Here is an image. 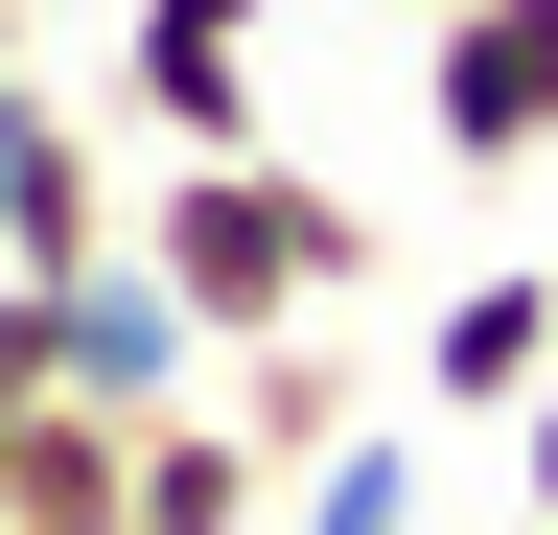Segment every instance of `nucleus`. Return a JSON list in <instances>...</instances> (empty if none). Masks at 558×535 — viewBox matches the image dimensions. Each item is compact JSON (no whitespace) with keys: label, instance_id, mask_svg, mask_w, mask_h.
<instances>
[{"label":"nucleus","instance_id":"f257e3e1","mask_svg":"<svg viewBox=\"0 0 558 535\" xmlns=\"http://www.w3.org/2000/svg\"><path fill=\"white\" fill-rule=\"evenodd\" d=\"M140 256L209 303V350H279V326H326L373 280V210H349L326 163H279V141H209V163L140 186Z\"/></svg>","mask_w":558,"mask_h":535},{"label":"nucleus","instance_id":"f03ea898","mask_svg":"<svg viewBox=\"0 0 558 535\" xmlns=\"http://www.w3.org/2000/svg\"><path fill=\"white\" fill-rule=\"evenodd\" d=\"M24 326H47V396H117V420H163V396H209V303L163 280V256H70V280H24Z\"/></svg>","mask_w":558,"mask_h":535},{"label":"nucleus","instance_id":"7ed1b4c3","mask_svg":"<svg viewBox=\"0 0 558 535\" xmlns=\"http://www.w3.org/2000/svg\"><path fill=\"white\" fill-rule=\"evenodd\" d=\"M256 47H279V0H117V141H256Z\"/></svg>","mask_w":558,"mask_h":535},{"label":"nucleus","instance_id":"20e7f679","mask_svg":"<svg viewBox=\"0 0 558 535\" xmlns=\"http://www.w3.org/2000/svg\"><path fill=\"white\" fill-rule=\"evenodd\" d=\"M418 141L442 163H535L558 141V0H418Z\"/></svg>","mask_w":558,"mask_h":535},{"label":"nucleus","instance_id":"39448f33","mask_svg":"<svg viewBox=\"0 0 558 535\" xmlns=\"http://www.w3.org/2000/svg\"><path fill=\"white\" fill-rule=\"evenodd\" d=\"M140 233V186L94 117H47V94H0V280H70V256H117Z\"/></svg>","mask_w":558,"mask_h":535},{"label":"nucleus","instance_id":"423d86ee","mask_svg":"<svg viewBox=\"0 0 558 535\" xmlns=\"http://www.w3.org/2000/svg\"><path fill=\"white\" fill-rule=\"evenodd\" d=\"M0 535H140V420H117V396H47V420H24Z\"/></svg>","mask_w":558,"mask_h":535},{"label":"nucleus","instance_id":"0eeeda50","mask_svg":"<svg viewBox=\"0 0 558 535\" xmlns=\"http://www.w3.org/2000/svg\"><path fill=\"white\" fill-rule=\"evenodd\" d=\"M558 373V280L512 256V280H465L442 326H418V396H442V420H512V396Z\"/></svg>","mask_w":558,"mask_h":535},{"label":"nucleus","instance_id":"6e6552de","mask_svg":"<svg viewBox=\"0 0 558 535\" xmlns=\"http://www.w3.org/2000/svg\"><path fill=\"white\" fill-rule=\"evenodd\" d=\"M279 512V465L209 420V396H163V420H140V535H256Z\"/></svg>","mask_w":558,"mask_h":535},{"label":"nucleus","instance_id":"1a4fd4ad","mask_svg":"<svg viewBox=\"0 0 558 535\" xmlns=\"http://www.w3.org/2000/svg\"><path fill=\"white\" fill-rule=\"evenodd\" d=\"M209 420H233L279 489H303V465L349 442V373H303V326H279V350H209Z\"/></svg>","mask_w":558,"mask_h":535},{"label":"nucleus","instance_id":"9d476101","mask_svg":"<svg viewBox=\"0 0 558 535\" xmlns=\"http://www.w3.org/2000/svg\"><path fill=\"white\" fill-rule=\"evenodd\" d=\"M279 535H418V420H349L303 489H279Z\"/></svg>","mask_w":558,"mask_h":535},{"label":"nucleus","instance_id":"9b49d317","mask_svg":"<svg viewBox=\"0 0 558 535\" xmlns=\"http://www.w3.org/2000/svg\"><path fill=\"white\" fill-rule=\"evenodd\" d=\"M512 512H558V373L512 396Z\"/></svg>","mask_w":558,"mask_h":535},{"label":"nucleus","instance_id":"f8f14e48","mask_svg":"<svg viewBox=\"0 0 558 535\" xmlns=\"http://www.w3.org/2000/svg\"><path fill=\"white\" fill-rule=\"evenodd\" d=\"M0 94H24V0H0Z\"/></svg>","mask_w":558,"mask_h":535},{"label":"nucleus","instance_id":"ddd939ff","mask_svg":"<svg viewBox=\"0 0 558 535\" xmlns=\"http://www.w3.org/2000/svg\"><path fill=\"white\" fill-rule=\"evenodd\" d=\"M512 535H558V512H512Z\"/></svg>","mask_w":558,"mask_h":535}]
</instances>
